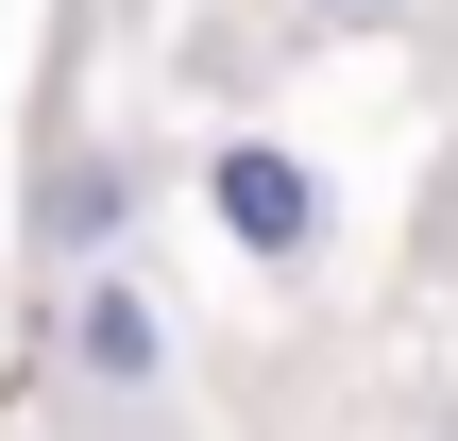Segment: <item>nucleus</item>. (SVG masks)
<instances>
[{
  "mask_svg": "<svg viewBox=\"0 0 458 441\" xmlns=\"http://www.w3.org/2000/svg\"><path fill=\"white\" fill-rule=\"evenodd\" d=\"M204 204L238 221V255H306V238H323V187H306L289 153H221V170H204Z\"/></svg>",
  "mask_w": 458,
  "mask_h": 441,
  "instance_id": "obj_1",
  "label": "nucleus"
},
{
  "mask_svg": "<svg viewBox=\"0 0 458 441\" xmlns=\"http://www.w3.org/2000/svg\"><path fill=\"white\" fill-rule=\"evenodd\" d=\"M68 340H85V374H102V391H136V374H153V306H136V289H102Z\"/></svg>",
  "mask_w": 458,
  "mask_h": 441,
  "instance_id": "obj_2",
  "label": "nucleus"
},
{
  "mask_svg": "<svg viewBox=\"0 0 458 441\" xmlns=\"http://www.w3.org/2000/svg\"><path fill=\"white\" fill-rule=\"evenodd\" d=\"M340 17H357V0H340Z\"/></svg>",
  "mask_w": 458,
  "mask_h": 441,
  "instance_id": "obj_3",
  "label": "nucleus"
}]
</instances>
